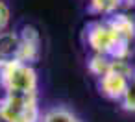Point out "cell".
<instances>
[{"instance_id":"obj_1","label":"cell","mask_w":135,"mask_h":122,"mask_svg":"<svg viewBox=\"0 0 135 122\" xmlns=\"http://www.w3.org/2000/svg\"><path fill=\"white\" fill-rule=\"evenodd\" d=\"M85 45L89 46L91 54L109 56L113 59H129L131 57V45L126 41L111 24L107 17H100L91 21L85 26Z\"/></svg>"},{"instance_id":"obj_2","label":"cell","mask_w":135,"mask_h":122,"mask_svg":"<svg viewBox=\"0 0 135 122\" xmlns=\"http://www.w3.org/2000/svg\"><path fill=\"white\" fill-rule=\"evenodd\" d=\"M0 81L6 87V92L17 94H37L39 78L37 70L30 63L11 61L6 65H0Z\"/></svg>"},{"instance_id":"obj_3","label":"cell","mask_w":135,"mask_h":122,"mask_svg":"<svg viewBox=\"0 0 135 122\" xmlns=\"http://www.w3.org/2000/svg\"><path fill=\"white\" fill-rule=\"evenodd\" d=\"M0 116L6 122H41L43 111L39 107L37 94L8 92L0 104Z\"/></svg>"},{"instance_id":"obj_4","label":"cell","mask_w":135,"mask_h":122,"mask_svg":"<svg viewBox=\"0 0 135 122\" xmlns=\"http://www.w3.org/2000/svg\"><path fill=\"white\" fill-rule=\"evenodd\" d=\"M133 72H135V67L129 63V59H115L113 67L104 76L98 78L100 92L107 100L120 102L126 89H128V83H129V78L133 76Z\"/></svg>"},{"instance_id":"obj_5","label":"cell","mask_w":135,"mask_h":122,"mask_svg":"<svg viewBox=\"0 0 135 122\" xmlns=\"http://www.w3.org/2000/svg\"><path fill=\"white\" fill-rule=\"evenodd\" d=\"M19 35H21V54H19V61H22V63H30V65H33L37 59H39V56H41V33L37 32V28L35 26H32V24H26V26H22V30L19 32Z\"/></svg>"},{"instance_id":"obj_6","label":"cell","mask_w":135,"mask_h":122,"mask_svg":"<svg viewBox=\"0 0 135 122\" xmlns=\"http://www.w3.org/2000/svg\"><path fill=\"white\" fill-rule=\"evenodd\" d=\"M21 54V35L19 32L6 30L0 33V65L19 61Z\"/></svg>"},{"instance_id":"obj_7","label":"cell","mask_w":135,"mask_h":122,"mask_svg":"<svg viewBox=\"0 0 135 122\" xmlns=\"http://www.w3.org/2000/svg\"><path fill=\"white\" fill-rule=\"evenodd\" d=\"M124 9V0H89V11L98 17H109Z\"/></svg>"},{"instance_id":"obj_8","label":"cell","mask_w":135,"mask_h":122,"mask_svg":"<svg viewBox=\"0 0 135 122\" xmlns=\"http://www.w3.org/2000/svg\"><path fill=\"white\" fill-rule=\"evenodd\" d=\"M80 118L65 105H54L46 109L41 116V122H78Z\"/></svg>"},{"instance_id":"obj_9","label":"cell","mask_w":135,"mask_h":122,"mask_svg":"<svg viewBox=\"0 0 135 122\" xmlns=\"http://www.w3.org/2000/svg\"><path fill=\"white\" fill-rule=\"evenodd\" d=\"M113 63H115V59L109 57V56L91 54V57H89V61H87V69H89V72H91L94 78H100V76H104V74L113 67Z\"/></svg>"},{"instance_id":"obj_10","label":"cell","mask_w":135,"mask_h":122,"mask_svg":"<svg viewBox=\"0 0 135 122\" xmlns=\"http://www.w3.org/2000/svg\"><path fill=\"white\" fill-rule=\"evenodd\" d=\"M120 107L128 113H135V72L133 76L129 78V83H128V89L120 100Z\"/></svg>"},{"instance_id":"obj_11","label":"cell","mask_w":135,"mask_h":122,"mask_svg":"<svg viewBox=\"0 0 135 122\" xmlns=\"http://www.w3.org/2000/svg\"><path fill=\"white\" fill-rule=\"evenodd\" d=\"M9 22H11V9L4 0H0V33L8 30Z\"/></svg>"},{"instance_id":"obj_12","label":"cell","mask_w":135,"mask_h":122,"mask_svg":"<svg viewBox=\"0 0 135 122\" xmlns=\"http://www.w3.org/2000/svg\"><path fill=\"white\" fill-rule=\"evenodd\" d=\"M6 94H8V92H6V87L2 85V81H0V104H2V102H4V98H6Z\"/></svg>"},{"instance_id":"obj_13","label":"cell","mask_w":135,"mask_h":122,"mask_svg":"<svg viewBox=\"0 0 135 122\" xmlns=\"http://www.w3.org/2000/svg\"><path fill=\"white\" fill-rule=\"evenodd\" d=\"M78 122H81V120H78Z\"/></svg>"}]
</instances>
